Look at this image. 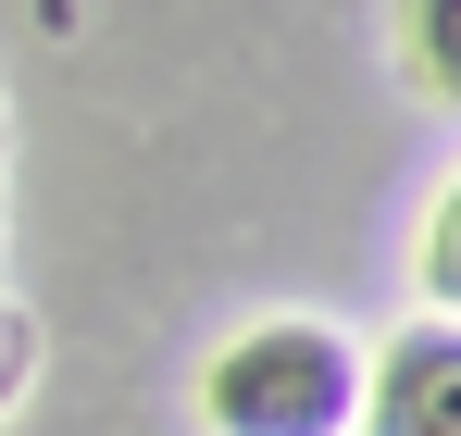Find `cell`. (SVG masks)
Wrapping results in <instances>:
<instances>
[{
    "mask_svg": "<svg viewBox=\"0 0 461 436\" xmlns=\"http://www.w3.org/2000/svg\"><path fill=\"white\" fill-rule=\"evenodd\" d=\"M200 424L212 436H349L362 424V350L312 312L237 324L200 362Z\"/></svg>",
    "mask_w": 461,
    "mask_h": 436,
    "instance_id": "cell-1",
    "label": "cell"
},
{
    "mask_svg": "<svg viewBox=\"0 0 461 436\" xmlns=\"http://www.w3.org/2000/svg\"><path fill=\"white\" fill-rule=\"evenodd\" d=\"M362 424L375 436H461V324H411L386 337V362H362Z\"/></svg>",
    "mask_w": 461,
    "mask_h": 436,
    "instance_id": "cell-2",
    "label": "cell"
},
{
    "mask_svg": "<svg viewBox=\"0 0 461 436\" xmlns=\"http://www.w3.org/2000/svg\"><path fill=\"white\" fill-rule=\"evenodd\" d=\"M399 63L424 100H461V0H399Z\"/></svg>",
    "mask_w": 461,
    "mask_h": 436,
    "instance_id": "cell-3",
    "label": "cell"
},
{
    "mask_svg": "<svg viewBox=\"0 0 461 436\" xmlns=\"http://www.w3.org/2000/svg\"><path fill=\"white\" fill-rule=\"evenodd\" d=\"M411 275H424V299L461 324V175L437 187V213H424V262H411Z\"/></svg>",
    "mask_w": 461,
    "mask_h": 436,
    "instance_id": "cell-4",
    "label": "cell"
},
{
    "mask_svg": "<svg viewBox=\"0 0 461 436\" xmlns=\"http://www.w3.org/2000/svg\"><path fill=\"white\" fill-rule=\"evenodd\" d=\"M25 374H38V324H25V312L0 299V412L25 399Z\"/></svg>",
    "mask_w": 461,
    "mask_h": 436,
    "instance_id": "cell-5",
    "label": "cell"
}]
</instances>
